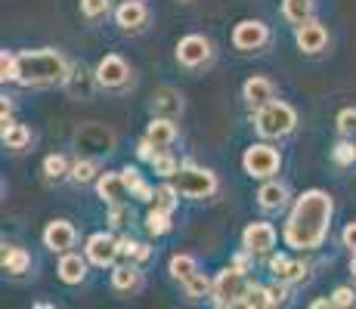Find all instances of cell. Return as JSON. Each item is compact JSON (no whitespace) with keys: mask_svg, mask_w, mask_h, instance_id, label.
Returning a JSON list of instances; mask_svg holds the SVG:
<instances>
[{"mask_svg":"<svg viewBox=\"0 0 356 309\" xmlns=\"http://www.w3.org/2000/svg\"><path fill=\"white\" fill-rule=\"evenodd\" d=\"M334 217V198L323 189H307L294 201L289 219H285V244L294 251H316L323 247L332 229Z\"/></svg>","mask_w":356,"mask_h":309,"instance_id":"6da1fadb","label":"cell"},{"mask_svg":"<svg viewBox=\"0 0 356 309\" xmlns=\"http://www.w3.org/2000/svg\"><path fill=\"white\" fill-rule=\"evenodd\" d=\"M19 72L16 81L22 87H50V84H65L72 74V62L59 50H22L16 53Z\"/></svg>","mask_w":356,"mask_h":309,"instance_id":"7a4b0ae2","label":"cell"},{"mask_svg":"<svg viewBox=\"0 0 356 309\" xmlns=\"http://www.w3.org/2000/svg\"><path fill=\"white\" fill-rule=\"evenodd\" d=\"M254 127L266 140H282V136H289L298 127V112H294L289 102L273 99L266 106L254 108Z\"/></svg>","mask_w":356,"mask_h":309,"instance_id":"3957f363","label":"cell"},{"mask_svg":"<svg viewBox=\"0 0 356 309\" xmlns=\"http://www.w3.org/2000/svg\"><path fill=\"white\" fill-rule=\"evenodd\" d=\"M251 281H248V272L236 269V266H227L220 276L214 278V287H211V300L214 306L227 309V306H242L245 294H248Z\"/></svg>","mask_w":356,"mask_h":309,"instance_id":"277c9868","label":"cell"},{"mask_svg":"<svg viewBox=\"0 0 356 309\" xmlns=\"http://www.w3.org/2000/svg\"><path fill=\"white\" fill-rule=\"evenodd\" d=\"M177 185V192H180L183 198H211L217 189H220V183H217V174L208 167H195V164H186V167H180V174L170 180Z\"/></svg>","mask_w":356,"mask_h":309,"instance_id":"5b68a950","label":"cell"},{"mask_svg":"<svg viewBox=\"0 0 356 309\" xmlns=\"http://www.w3.org/2000/svg\"><path fill=\"white\" fill-rule=\"evenodd\" d=\"M242 167L251 180H270V176L279 174V167H282V155H279V149L266 146V142H254V146L245 149Z\"/></svg>","mask_w":356,"mask_h":309,"instance_id":"8992f818","label":"cell"},{"mask_svg":"<svg viewBox=\"0 0 356 309\" xmlns=\"http://www.w3.org/2000/svg\"><path fill=\"white\" fill-rule=\"evenodd\" d=\"M270 44V25L260 19H245L232 28V47L242 53H257Z\"/></svg>","mask_w":356,"mask_h":309,"instance_id":"52a82bcc","label":"cell"},{"mask_svg":"<svg viewBox=\"0 0 356 309\" xmlns=\"http://www.w3.org/2000/svg\"><path fill=\"white\" fill-rule=\"evenodd\" d=\"M84 253L93 266L106 269V266H115V260L121 257V247H118V238L112 232H93L84 244Z\"/></svg>","mask_w":356,"mask_h":309,"instance_id":"ba28073f","label":"cell"},{"mask_svg":"<svg viewBox=\"0 0 356 309\" xmlns=\"http://www.w3.org/2000/svg\"><path fill=\"white\" fill-rule=\"evenodd\" d=\"M211 56H214L211 40L202 37V34H186V37H180V44H177V62H180L183 68H202L211 62Z\"/></svg>","mask_w":356,"mask_h":309,"instance_id":"9c48e42d","label":"cell"},{"mask_svg":"<svg viewBox=\"0 0 356 309\" xmlns=\"http://www.w3.org/2000/svg\"><path fill=\"white\" fill-rule=\"evenodd\" d=\"M97 78H99L102 90H124V87L130 84V65L118 56V53H108V56L99 59Z\"/></svg>","mask_w":356,"mask_h":309,"instance_id":"30bf717a","label":"cell"},{"mask_svg":"<svg viewBox=\"0 0 356 309\" xmlns=\"http://www.w3.org/2000/svg\"><path fill=\"white\" fill-rule=\"evenodd\" d=\"M242 247L254 257H266L276 247V229L273 223H248L242 232Z\"/></svg>","mask_w":356,"mask_h":309,"instance_id":"8fae6325","label":"cell"},{"mask_svg":"<svg viewBox=\"0 0 356 309\" xmlns=\"http://www.w3.org/2000/svg\"><path fill=\"white\" fill-rule=\"evenodd\" d=\"M74 142H78V149H84V152L106 155L115 149V133L106 130L102 124H84V127L78 130V136H74Z\"/></svg>","mask_w":356,"mask_h":309,"instance_id":"7c38bea8","label":"cell"},{"mask_svg":"<svg viewBox=\"0 0 356 309\" xmlns=\"http://www.w3.org/2000/svg\"><path fill=\"white\" fill-rule=\"evenodd\" d=\"M270 272H273V278L285 281V285H300V281L310 278V266H307L304 260H291L289 253H273Z\"/></svg>","mask_w":356,"mask_h":309,"instance_id":"4fadbf2b","label":"cell"},{"mask_svg":"<svg viewBox=\"0 0 356 309\" xmlns=\"http://www.w3.org/2000/svg\"><path fill=\"white\" fill-rule=\"evenodd\" d=\"M74 242H78V232H74V226L68 223V219H53V223H47V229H44V244L50 247L53 253L72 251Z\"/></svg>","mask_w":356,"mask_h":309,"instance_id":"5bb4252c","label":"cell"},{"mask_svg":"<svg viewBox=\"0 0 356 309\" xmlns=\"http://www.w3.org/2000/svg\"><path fill=\"white\" fill-rule=\"evenodd\" d=\"M149 22V10L143 0H124V3L115 10V25L121 31H143Z\"/></svg>","mask_w":356,"mask_h":309,"instance_id":"9a60e30c","label":"cell"},{"mask_svg":"<svg viewBox=\"0 0 356 309\" xmlns=\"http://www.w3.org/2000/svg\"><path fill=\"white\" fill-rule=\"evenodd\" d=\"M294 40H298V47H300V53H323L325 50V44H328V31H325V25H319V22H304V25H298V31H294Z\"/></svg>","mask_w":356,"mask_h":309,"instance_id":"2e32d148","label":"cell"},{"mask_svg":"<svg viewBox=\"0 0 356 309\" xmlns=\"http://www.w3.org/2000/svg\"><path fill=\"white\" fill-rule=\"evenodd\" d=\"M65 90L74 96V99H90L93 93H97V87H99V78H97V72H87L84 65H72V74L65 78Z\"/></svg>","mask_w":356,"mask_h":309,"instance_id":"e0dca14e","label":"cell"},{"mask_svg":"<svg viewBox=\"0 0 356 309\" xmlns=\"http://www.w3.org/2000/svg\"><path fill=\"white\" fill-rule=\"evenodd\" d=\"M127 183L121 176V170H106V174L97 180V195L102 198L106 204H121L127 198Z\"/></svg>","mask_w":356,"mask_h":309,"instance_id":"ac0fdd59","label":"cell"},{"mask_svg":"<svg viewBox=\"0 0 356 309\" xmlns=\"http://www.w3.org/2000/svg\"><path fill=\"white\" fill-rule=\"evenodd\" d=\"M242 99L248 102L251 108H260V106H266V102H273L276 99V87H273V81L270 78H248L245 81V87H242Z\"/></svg>","mask_w":356,"mask_h":309,"instance_id":"d6986e66","label":"cell"},{"mask_svg":"<svg viewBox=\"0 0 356 309\" xmlns=\"http://www.w3.org/2000/svg\"><path fill=\"white\" fill-rule=\"evenodd\" d=\"M180 112H183V96L177 93L174 87H161V90L152 96V115L155 118H170L174 121Z\"/></svg>","mask_w":356,"mask_h":309,"instance_id":"ffe728a7","label":"cell"},{"mask_svg":"<svg viewBox=\"0 0 356 309\" xmlns=\"http://www.w3.org/2000/svg\"><path fill=\"white\" fill-rule=\"evenodd\" d=\"M56 272H59V278H63L65 285H81V281L87 278V260L81 257V253L65 251L63 257H59Z\"/></svg>","mask_w":356,"mask_h":309,"instance_id":"44dd1931","label":"cell"},{"mask_svg":"<svg viewBox=\"0 0 356 309\" xmlns=\"http://www.w3.org/2000/svg\"><path fill=\"white\" fill-rule=\"evenodd\" d=\"M112 287L121 294H134L143 287V272H140V263L130 260L127 266H115L112 269Z\"/></svg>","mask_w":356,"mask_h":309,"instance_id":"7402d4cb","label":"cell"},{"mask_svg":"<svg viewBox=\"0 0 356 309\" xmlns=\"http://www.w3.org/2000/svg\"><path fill=\"white\" fill-rule=\"evenodd\" d=\"M257 204L264 210H282L285 204H289V189L276 180H266L257 192Z\"/></svg>","mask_w":356,"mask_h":309,"instance_id":"603a6c76","label":"cell"},{"mask_svg":"<svg viewBox=\"0 0 356 309\" xmlns=\"http://www.w3.org/2000/svg\"><path fill=\"white\" fill-rule=\"evenodd\" d=\"M3 272H10V276H25V272L31 269V253L25 251V247H16V244H6L3 247Z\"/></svg>","mask_w":356,"mask_h":309,"instance_id":"cb8c5ba5","label":"cell"},{"mask_svg":"<svg viewBox=\"0 0 356 309\" xmlns=\"http://www.w3.org/2000/svg\"><path fill=\"white\" fill-rule=\"evenodd\" d=\"M146 136H149V140H152L159 149H164V146H170V142L177 140V124L170 121V118H152V121H149Z\"/></svg>","mask_w":356,"mask_h":309,"instance_id":"d4e9b609","label":"cell"},{"mask_svg":"<svg viewBox=\"0 0 356 309\" xmlns=\"http://www.w3.org/2000/svg\"><path fill=\"white\" fill-rule=\"evenodd\" d=\"M168 272H170V278L183 285V281L193 278L198 272V260L193 257V253H174V257H170V263H168Z\"/></svg>","mask_w":356,"mask_h":309,"instance_id":"484cf974","label":"cell"},{"mask_svg":"<svg viewBox=\"0 0 356 309\" xmlns=\"http://www.w3.org/2000/svg\"><path fill=\"white\" fill-rule=\"evenodd\" d=\"M44 176L50 183L72 180V161H68L65 155H47L44 158Z\"/></svg>","mask_w":356,"mask_h":309,"instance_id":"4316f807","label":"cell"},{"mask_svg":"<svg viewBox=\"0 0 356 309\" xmlns=\"http://www.w3.org/2000/svg\"><path fill=\"white\" fill-rule=\"evenodd\" d=\"M282 16L298 28V25L310 22L313 16V0H282Z\"/></svg>","mask_w":356,"mask_h":309,"instance_id":"83f0119b","label":"cell"},{"mask_svg":"<svg viewBox=\"0 0 356 309\" xmlns=\"http://www.w3.org/2000/svg\"><path fill=\"white\" fill-rule=\"evenodd\" d=\"M29 142H31V130L25 127V124H10V127H3V146L6 149L22 152Z\"/></svg>","mask_w":356,"mask_h":309,"instance_id":"f1b7e54d","label":"cell"},{"mask_svg":"<svg viewBox=\"0 0 356 309\" xmlns=\"http://www.w3.org/2000/svg\"><path fill=\"white\" fill-rule=\"evenodd\" d=\"M177 201H180V192H177V185H174V183H164V185H159V189H155L152 208L164 210V214H174Z\"/></svg>","mask_w":356,"mask_h":309,"instance_id":"f546056e","label":"cell"},{"mask_svg":"<svg viewBox=\"0 0 356 309\" xmlns=\"http://www.w3.org/2000/svg\"><path fill=\"white\" fill-rule=\"evenodd\" d=\"M149 164H152V170H155L159 176H164V180H174V176L180 174V167H183V164L177 161V158L170 155V152H164V149H161V152L155 155Z\"/></svg>","mask_w":356,"mask_h":309,"instance_id":"4dcf8cb0","label":"cell"},{"mask_svg":"<svg viewBox=\"0 0 356 309\" xmlns=\"http://www.w3.org/2000/svg\"><path fill=\"white\" fill-rule=\"evenodd\" d=\"M211 287H214V281H211L204 272H195L193 278L183 281V291H186L189 300H202V297H211Z\"/></svg>","mask_w":356,"mask_h":309,"instance_id":"1f68e13d","label":"cell"},{"mask_svg":"<svg viewBox=\"0 0 356 309\" xmlns=\"http://www.w3.org/2000/svg\"><path fill=\"white\" fill-rule=\"evenodd\" d=\"M118 247H121V257L134 260V263H146L152 257V247L143 242H134V238H118Z\"/></svg>","mask_w":356,"mask_h":309,"instance_id":"d6a6232c","label":"cell"},{"mask_svg":"<svg viewBox=\"0 0 356 309\" xmlns=\"http://www.w3.org/2000/svg\"><path fill=\"white\" fill-rule=\"evenodd\" d=\"M72 180L78 185H87V183L99 180L97 176V161H93V158H78V161L72 164Z\"/></svg>","mask_w":356,"mask_h":309,"instance_id":"836d02e7","label":"cell"},{"mask_svg":"<svg viewBox=\"0 0 356 309\" xmlns=\"http://www.w3.org/2000/svg\"><path fill=\"white\" fill-rule=\"evenodd\" d=\"M170 226H174V223H170V214H164V210H159V208H152V210L146 214V229H149V235H155V238H159V235H168Z\"/></svg>","mask_w":356,"mask_h":309,"instance_id":"e575fe53","label":"cell"},{"mask_svg":"<svg viewBox=\"0 0 356 309\" xmlns=\"http://www.w3.org/2000/svg\"><path fill=\"white\" fill-rule=\"evenodd\" d=\"M108 10H112V0H81V16L90 19V22L108 16Z\"/></svg>","mask_w":356,"mask_h":309,"instance_id":"d590c367","label":"cell"},{"mask_svg":"<svg viewBox=\"0 0 356 309\" xmlns=\"http://www.w3.org/2000/svg\"><path fill=\"white\" fill-rule=\"evenodd\" d=\"M332 158H334V164H341V167H350V164H356V146L347 140H341L338 146L332 149Z\"/></svg>","mask_w":356,"mask_h":309,"instance_id":"8d00e7d4","label":"cell"},{"mask_svg":"<svg viewBox=\"0 0 356 309\" xmlns=\"http://www.w3.org/2000/svg\"><path fill=\"white\" fill-rule=\"evenodd\" d=\"M242 306H248V309H264V306H270V291H266V287L251 285L248 294H245V300H242Z\"/></svg>","mask_w":356,"mask_h":309,"instance_id":"74e56055","label":"cell"},{"mask_svg":"<svg viewBox=\"0 0 356 309\" xmlns=\"http://www.w3.org/2000/svg\"><path fill=\"white\" fill-rule=\"evenodd\" d=\"M16 72H19V59H16V53H10V50H3L0 53V81H16Z\"/></svg>","mask_w":356,"mask_h":309,"instance_id":"f35d334b","label":"cell"},{"mask_svg":"<svg viewBox=\"0 0 356 309\" xmlns=\"http://www.w3.org/2000/svg\"><path fill=\"white\" fill-rule=\"evenodd\" d=\"M127 223H130V208H124V201L108 204V226H112V229H124Z\"/></svg>","mask_w":356,"mask_h":309,"instance_id":"ab89813d","label":"cell"},{"mask_svg":"<svg viewBox=\"0 0 356 309\" xmlns=\"http://www.w3.org/2000/svg\"><path fill=\"white\" fill-rule=\"evenodd\" d=\"M338 133L341 136L356 133V108H341L338 112Z\"/></svg>","mask_w":356,"mask_h":309,"instance_id":"60d3db41","label":"cell"},{"mask_svg":"<svg viewBox=\"0 0 356 309\" xmlns=\"http://www.w3.org/2000/svg\"><path fill=\"white\" fill-rule=\"evenodd\" d=\"M332 306H341V309L356 306V291H353V287H347V285L334 287V291H332Z\"/></svg>","mask_w":356,"mask_h":309,"instance_id":"b9f144b4","label":"cell"},{"mask_svg":"<svg viewBox=\"0 0 356 309\" xmlns=\"http://www.w3.org/2000/svg\"><path fill=\"white\" fill-rule=\"evenodd\" d=\"M266 291H270V306H282L285 297H289V285H285V281H276V285H270Z\"/></svg>","mask_w":356,"mask_h":309,"instance_id":"7bdbcfd3","label":"cell"},{"mask_svg":"<svg viewBox=\"0 0 356 309\" xmlns=\"http://www.w3.org/2000/svg\"><path fill=\"white\" fill-rule=\"evenodd\" d=\"M159 152H161V149L155 146V142L149 140V136H143V140H140V146H136V155H140L143 161H152V158L159 155Z\"/></svg>","mask_w":356,"mask_h":309,"instance_id":"ee69618b","label":"cell"},{"mask_svg":"<svg viewBox=\"0 0 356 309\" xmlns=\"http://www.w3.org/2000/svg\"><path fill=\"white\" fill-rule=\"evenodd\" d=\"M121 176H124V183H127L130 195H134V189H136V185H140V183H143L140 170H136V167H124V170H121Z\"/></svg>","mask_w":356,"mask_h":309,"instance_id":"f6af8a7d","label":"cell"},{"mask_svg":"<svg viewBox=\"0 0 356 309\" xmlns=\"http://www.w3.org/2000/svg\"><path fill=\"white\" fill-rule=\"evenodd\" d=\"M341 242H344V247H350V253L356 251V223H347L344 232H341Z\"/></svg>","mask_w":356,"mask_h":309,"instance_id":"bcb514c9","label":"cell"},{"mask_svg":"<svg viewBox=\"0 0 356 309\" xmlns=\"http://www.w3.org/2000/svg\"><path fill=\"white\" fill-rule=\"evenodd\" d=\"M251 257H254V253H248V251H242V253H236V257H232V263H229V266H236V269H242V272H248V269H251Z\"/></svg>","mask_w":356,"mask_h":309,"instance_id":"7dc6e473","label":"cell"},{"mask_svg":"<svg viewBox=\"0 0 356 309\" xmlns=\"http://www.w3.org/2000/svg\"><path fill=\"white\" fill-rule=\"evenodd\" d=\"M313 309H323V306H332V297H328V300H313V303H310Z\"/></svg>","mask_w":356,"mask_h":309,"instance_id":"c3c4849f","label":"cell"},{"mask_svg":"<svg viewBox=\"0 0 356 309\" xmlns=\"http://www.w3.org/2000/svg\"><path fill=\"white\" fill-rule=\"evenodd\" d=\"M350 276H353V278H356V251H353V253H350Z\"/></svg>","mask_w":356,"mask_h":309,"instance_id":"681fc988","label":"cell"},{"mask_svg":"<svg viewBox=\"0 0 356 309\" xmlns=\"http://www.w3.org/2000/svg\"><path fill=\"white\" fill-rule=\"evenodd\" d=\"M180 3H193V0H180Z\"/></svg>","mask_w":356,"mask_h":309,"instance_id":"f907efd6","label":"cell"}]
</instances>
